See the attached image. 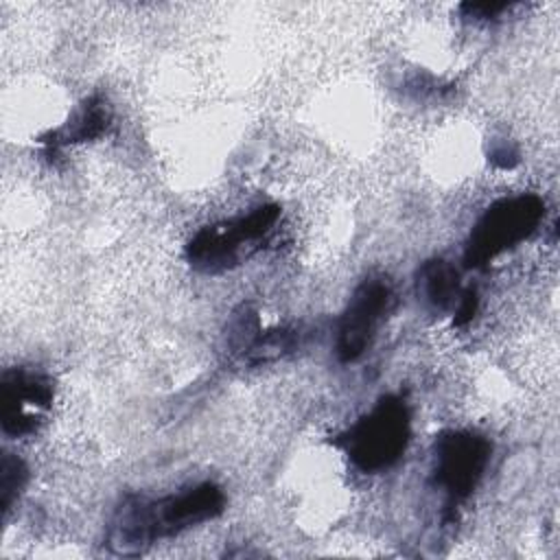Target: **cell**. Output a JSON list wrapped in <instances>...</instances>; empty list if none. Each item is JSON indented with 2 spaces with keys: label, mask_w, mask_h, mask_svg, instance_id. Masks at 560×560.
Here are the masks:
<instances>
[{
  "label": "cell",
  "mask_w": 560,
  "mask_h": 560,
  "mask_svg": "<svg viewBox=\"0 0 560 560\" xmlns=\"http://www.w3.org/2000/svg\"><path fill=\"white\" fill-rule=\"evenodd\" d=\"M225 508L223 490L203 481L177 494H127L105 529V547L114 556H142L158 540L217 518Z\"/></svg>",
  "instance_id": "cell-1"
},
{
  "label": "cell",
  "mask_w": 560,
  "mask_h": 560,
  "mask_svg": "<svg viewBox=\"0 0 560 560\" xmlns=\"http://www.w3.org/2000/svg\"><path fill=\"white\" fill-rule=\"evenodd\" d=\"M409 438V407L400 396L387 394L352 427L339 433L332 444L339 446L361 472H381L402 457Z\"/></svg>",
  "instance_id": "cell-2"
},
{
  "label": "cell",
  "mask_w": 560,
  "mask_h": 560,
  "mask_svg": "<svg viewBox=\"0 0 560 560\" xmlns=\"http://www.w3.org/2000/svg\"><path fill=\"white\" fill-rule=\"evenodd\" d=\"M280 219L278 203H265L247 214L201 228L186 245L188 265L203 273H221L256 254Z\"/></svg>",
  "instance_id": "cell-3"
},
{
  "label": "cell",
  "mask_w": 560,
  "mask_h": 560,
  "mask_svg": "<svg viewBox=\"0 0 560 560\" xmlns=\"http://www.w3.org/2000/svg\"><path fill=\"white\" fill-rule=\"evenodd\" d=\"M542 217L545 201L532 192L494 201L486 208L468 234L464 247V265L468 269L486 267L499 254L529 238L540 225Z\"/></svg>",
  "instance_id": "cell-4"
},
{
  "label": "cell",
  "mask_w": 560,
  "mask_h": 560,
  "mask_svg": "<svg viewBox=\"0 0 560 560\" xmlns=\"http://www.w3.org/2000/svg\"><path fill=\"white\" fill-rule=\"evenodd\" d=\"M492 455V444L477 431L453 429L438 435L433 444L431 483L444 494V518L455 516V508L466 501L481 481Z\"/></svg>",
  "instance_id": "cell-5"
},
{
  "label": "cell",
  "mask_w": 560,
  "mask_h": 560,
  "mask_svg": "<svg viewBox=\"0 0 560 560\" xmlns=\"http://www.w3.org/2000/svg\"><path fill=\"white\" fill-rule=\"evenodd\" d=\"M55 383L31 368H9L0 378V424L9 438L33 435L52 407Z\"/></svg>",
  "instance_id": "cell-6"
},
{
  "label": "cell",
  "mask_w": 560,
  "mask_h": 560,
  "mask_svg": "<svg viewBox=\"0 0 560 560\" xmlns=\"http://www.w3.org/2000/svg\"><path fill=\"white\" fill-rule=\"evenodd\" d=\"M394 291L387 278H365L350 295L337 326V359L341 363L357 361L372 343L381 322L392 308Z\"/></svg>",
  "instance_id": "cell-7"
},
{
  "label": "cell",
  "mask_w": 560,
  "mask_h": 560,
  "mask_svg": "<svg viewBox=\"0 0 560 560\" xmlns=\"http://www.w3.org/2000/svg\"><path fill=\"white\" fill-rule=\"evenodd\" d=\"M109 125H112V107L107 98L101 94H92L70 114L66 125L39 136V144L44 147V155L52 160L68 144L88 142L103 136Z\"/></svg>",
  "instance_id": "cell-8"
},
{
  "label": "cell",
  "mask_w": 560,
  "mask_h": 560,
  "mask_svg": "<svg viewBox=\"0 0 560 560\" xmlns=\"http://www.w3.org/2000/svg\"><path fill=\"white\" fill-rule=\"evenodd\" d=\"M416 287L418 295L435 313L455 311L464 291L459 284V271L444 258L422 262L416 273Z\"/></svg>",
  "instance_id": "cell-9"
},
{
  "label": "cell",
  "mask_w": 560,
  "mask_h": 560,
  "mask_svg": "<svg viewBox=\"0 0 560 560\" xmlns=\"http://www.w3.org/2000/svg\"><path fill=\"white\" fill-rule=\"evenodd\" d=\"M298 339H300V332L293 328H287V326H278V328H269V330L260 328L258 337L247 348L241 363L254 368V365H265V363L278 361L280 357L293 352V348L298 346Z\"/></svg>",
  "instance_id": "cell-10"
},
{
  "label": "cell",
  "mask_w": 560,
  "mask_h": 560,
  "mask_svg": "<svg viewBox=\"0 0 560 560\" xmlns=\"http://www.w3.org/2000/svg\"><path fill=\"white\" fill-rule=\"evenodd\" d=\"M26 479H28L26 464L15 455L4 453L0 462V508L4 514L11 510L13 501L20 497L22 488L26 486Z\"/></svg>",
  "instance_id": "cell-11"
},
{
  "label": "cell",
  "mask_w": 560,
  "mask_h": 560,
  "mask_svg": "<svg viewBox=\"0 0 560 560\" xmlns=\"http://www.w3.org/2000/svg\"><path fill=\"white\" fill-rule=\"evenodd\" d=\"M477 306H479V295H477V289L468 287L462 291V298L453 311V324L455 326H466L475 313H477Z\"/></svg>",
  "instance_id": "cell-12"
},
{
  "label": "cell",
  "mask_w": 560,
  "mask_h": 560,
  "mask_svg": "<svg viewBox=\"0 0 560 560\" xmlns=\"http://www.w3.org/2000/svg\"><path fill=\"white\" fill-rule=\"evenodd\" d=\"M510 4L508 2H464L462 11L468 18H477V20H490V18H499L503 11H508Z\"/></svg>",
  "instance_id": "cell-13"
},
{
  "label": "cell",
  "mask_w": 560,
  "mask_h": 560,
  "mask_svg": "<svg viewBox=\"0 0 560 560\" xmlns=\"http://www.w3.org/2000/svg\"><path fill=\"white\" fill-rule=\"evenodd\" d=\"M490 160L501 166V168H512L518 162V153L514 149H510L508 144H501L497 149L490 151Z\"/></svg>",
  "instance_id": "cell-14"
}]
</instances>
